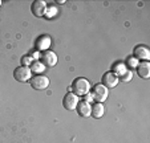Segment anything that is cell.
<instances>
[{"label": "cell", "mask_w": 150, "mask_h": 143, "mask_svg": "<svg viewBox=\"0 0 150 143\" xmlns=\"http://www.w3.org/2000/svg\"><path fill=\"white\" fill-rule=\"evenodd\" d=\"M40 58H41L42 64L45 65V66H48V68H52V66H54V65L57 64V54L54 53V52H52V51L44 52Z\"/></svg>", "instance_id": "30bf717a"}, {"label": "cell", "mask_w": 150, "mask_h": 143, "mask_svg": "<svg viewBox=\"0 0 150 143\" xmlns=\"http://www.w3.org/2000/svg\"><path fill=\"white\" fill-rule=\"evenodd\" d=\"M32 62H33V60L31 56H24L21 58V66H31Z\"/></svg>", "instance_id": "d6986e66"}, {"label": "cell", "mask_w": 150, "mask_h": 143, "mask_svg": "<svg viewBox=\"0 0 150 143\" xmlns=\"http://www.w3.org/2000/svg\"><path fill=\"white\" fill-rule=\"evenodd\" d=\"M31 82V86L33 87L35 90H45L47 87L49 86V78L42 74H39V76H35L29 80Z\"/></svg>", "instance_id": "277c9868"}, {"label": "cell", "mask_w": 150, "mask_h": 143, "mask_svg": "<svg viewBox=\"0 0 150 143\" xmlns=\"http://www.w3.org/2000/svg\"><path fill=\"white\" fill-rule=\"evenodd\" d=\"M76 110H77V113H79L81 117L86 118V117H89L91 113H92V105L88 104V102H85V101H81V102H79Z\"/></svg>", "instance_id": "7c38bea8"}, {"label": "cell", "mask_w": 150, "mask_h": 143, "mask_svg": "<svg viewBox=\"0 0 150 143\" xmlns=\"http://www.w3.org/2000/svg\"><path fill=\"white\" fill-rule=\"evenodd\" d=\"M137 73L141 77L142 80H147L150 77V64L149 61H144L139 62L138 66H137Z\"/></svg>", "instance_id": "8fae6325"}, {"label": "cell", "mask_w": 150, "mask_h": 143, "mask_svg": "<svg viewBox=\"0 0 150 143\" xmlns=\"http://www.w3.org/2000/svg\"><path fill=\"white\" fill-rule=\"evenodd\" d=\"M52 40L48 35H42L36 40V51L39 52H47L51 48Z\"/></svg>", "instance_id": "9c48e42d"}, {"label": "cell", "mask_w": 150, "mask_h": 143, "mask_svg": "<svg viewBox=\"0 0 150 143\" xmlns=\"http://www.w3.org/2000/svg\"><path fill=\"white\" fill-rule=\"evenodd\" d=\"M120 78L113 73V72H106V73L102 76V85L108 89H113L118 85Z\"/></svg>", "instance_id": "52a82bcc"}, {"label": "cell", "mask_w": 150, "mask_h": 143, "mask_svg": "<svg viewBox=\"0 0 150 143\" xmlns=\"http://www.w3.org/2000/svg\"><path fill=\"white\" fill-rule=\"evenodd\" d=\"M126 70H127V66L125 64H122V62H118V64H116L113 66V73L116 74L118 78L125 73V72H126Z\"/></svg>", "instance_id": "9a60e30c"}, {"label": "cell", "mask_w": 150, "mask_h": 143, "mask_svg": "<svg viewBox=\"0 0 150 143\" xmlns=\"http://www.w3.org/2000/svg\"><path fill=\"white\" fill-rule=\"evenodd\" d=\"M132 78H133V72H132L130 69H127L126 72H125V73L122 74L121 77H120V81H122V82H129Z\"/></svg>", "instance_id": "e0dca14e"}, {"label": "cell", "mask_w": 150, "mask_h": 143, "mask_svg": "<svg viewBox=\"0 0 150 143\" xmlns=\"http://www.w3.org/2000/svg\"><path fill=\"white\" fill-rule=\"evenodd\" d=\"M84 97H85V102H88V104H91V102L93 101V95H92L91 92H89L88 94H85Z\"/></svg>", "instance_id": "44dd1931"}, {"label": "cell", "mask_w": 150, "mask_h": 143, "mask_svg": "<svg viewBox=\"0 0 150 143\" xmlns=\"http://www.w3.org/2000/svg\"><path fill=\"white\" fill-rule=\"evenodd\" d=\"M91 93H92V95H93V101L102 104L104 101H106V99H108L109 89H108V87H105L102 84H97L96 86L93 87V90H92Z\"/></svg>", "instance_id": "7a4b0ae2"}, {"label": "cell", "mask_w": 150, "mask_h": 143, "mask_svg": "<svg viewBox=\"0 0 150 143\" xmlns=\"http://www.w3.org/2000/svg\"><path fill=\"white\" fill-rule=\"evenodd\" d=\"M105 113V107L102 104H100V102H96V104H93V106H92V113L91 115H93L96 119H98V118H101L102 115H104Z\"/></svg>", "instance_id": "4fadbf2b"}, {"label": "cell", "mask_w": 150, "mask_h": 143, "mask_svg": "<svg viewBox=\"0 0 150 143\" xmlns=\"http://www.w3.org/2000/svg\"><path fill=\"white\" fill-rule=\"evenodd\" d=\"M79 102H80L79 97H77L74 93L69 92L68 94H65V97H64V99H62V106L65 107L67 110H69V111H73V110L77 109Z\"/></svg>", "instance_id": "5b68a950"}, {"label": "cell", "mask_w": 150, "mask_h": 143, "mask_svg": "<svg viewBox=\"0 0 150 143\" xmlns=\"http://www.w3.org/2000/svg\"><path fill=\"white\" fill-rule=\"evenodd\" d=\"M47 8H48V4L44 1V0H36L33 1L31 6V11L33 13V16L36 17H44L45 16Z\"/></svg>", "instance_id": "8992f818"}, {"label": "cell", "mask_w": 150, "mask_h": 143, "mask_svg": "<svg viewBox=\"0 0 150 143\" xmlns=\"http://www.w3.org/2000/svg\"><path fill=\"white\" fill-rule=\"evenodd\" d=\"M134 58H137L139 61V60H142V61H149L150 60V51L149 48H146L145 45H138V46L134 48Z\"/></svg>", "instance_id": "ba28073f"}, {"label": "cell", "mask_w": 150, "mask_h": 143, "mask_svg": "<svg viewBox=\"0 0 150 143\" xmlns=\"http://www.w3.org/2000/svg\"><path fill=\"white\" fill-rule=\"evenodd\" d=\"M31 70H32V73H35L36 76H39V74H41L44 70H45V65L42 64L41 61H33L32 62L31 66Z\"/></svg>", "instance_id": "5bb4252c"}, {"label": "cell", "mask_w": 150, "mask_h": 143, "mask_svg": "<svg viewBox=\"0 0 150 143\" xmlns=\"http://www.w3.org/2000/svg\"><path fill=\"white\" fill-rule=\"evenodd\" d=\"M13 77L19 82H27L32 78V70L29 66H19L13 70Z\"/></svg>", "instance_id": "3957f363"}, {"label": "cell", "mask_w": 150, "mask_h": 143, "mask_svg": "<svg viewBox=\"0 0 150 143\" xmlns=\"http://www.w3.org/2000/svg\"><path fill=\"white\" fill-rule=\"evenodd\" d=\"M57 15V7L56 6H49L47 8V12H45V17L47 19H52Z\"/></svg>", "instance_id": "2e32d148"}, {"label": "cell", "mask_w": 150, "mask_h": 143, "mask_svg": "<svg viewBox=\"0 0 150 143\" xmlns=\"http://www.w3.org/2000/svg\"><path fill=\"white\" fill-rule=\"evenodd\" d=\"M0 6H1V0H0Z\"/></svg>", "instance_id": "7402d4cb"}, {"label": "cell", "mask_w": 150, "mask_h": 143, "mask_svg": "<svg viewBox=\"0 0 150 143\" xmlns=\"http://www.w3.org/2000/svg\"><path fill=\"white\" fill-rule=\"evenodd\" d=\"M71 90H73L77 97H84L85 94H88V93L91 92V82L86 78L79 77V78H76L73 81Z\"/></svg>", "instance_id": "6da1fadb"}, {"label": "cell", "mask_w": 150, "mask_h": 143, "mask_svg": "<svg viewBox=\"0 0 150 143\" xmlns=\"http://www.w3.org/2000/svg\"><path fill=\"white\" fill-rule=\"evenodd\" d=\"M126 62H127V66L130 68V69H137V66L139 64V61L137 58H134V57H129Z\"/></svg>", "instance_id": "ac0fdd59"}, {"label": "cell", "mask_w": 150, "mask_h": 143, "mask_svg": "<svg viewBox=\"0 0 150 143\" xmlns=\"http://www.w3.org/2000/svg\"><path fill=\"white\" fill-rule=\"evenodd\" d=\"M31 57H32V60H33V61H39V58L41 56H40V52L39 51H35V52H32V53H31Z\"/></svg>", "instance_id": "ffe728a7"}]
</instances>
